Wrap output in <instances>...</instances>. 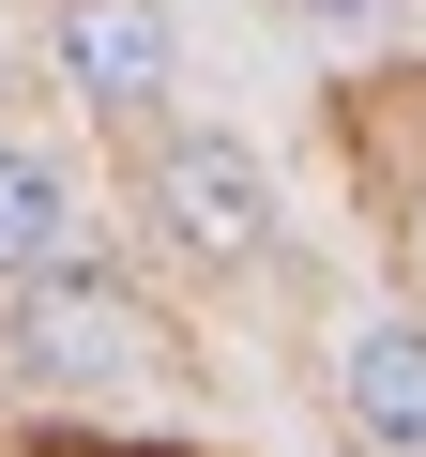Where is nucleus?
<instances>
[{
	"label": "nucleus",
	"mask_w": 426,
	"mask_h": 457,
	"mask_svg": "<svg viewBox=\"0 0 426 457\" xmlns=\"http://www.w3.org/2000/svg\"><path fill=\"white\" fill-rule=\"evenodd\" d=\"M152 228H168L198 275H244V260H274V168L229 122H183L152 153Z\"/></svg>",
	"instance_id": "nucleus-1"
},
{
	"label": "nucleus",
	"mask_w": 426,
	"mask_h": 457,
	"mask_svg": "<svg viewBox=\"0 0 426 457\" xmlns=\"http://www.w3.org/2000/svg\"><path fill=\"white\" fill-rule=\"evenodd\" d=\"M16 366L46 381V396H122L137 366H152V305L122 290V275H31L16 290Z\"/></svg>",
	"instance_id": "nucleus-2"
},
{
	"label": "nucleus",
	"mask_w": 426,
	"mask_h": 457,
	"mask_svg": "<svg viewBox=\"0 0 426 457\" xmlns=\"http://www.w3.org/2000/svg\"><path fill=\"white\" fill-rule=\"evenodd\" d=\"M46 62H61V92H92V107H168V92H183L168 0H61Z\"/></svg>",
	"instance_id": "nucleus-3"
},
{
	"label": "nucleus",
	"mask_w": 426,
	"mask_h": 457,
	"mask_svg": "<svg viewBox=\"0 0 426 457\" xmlns=\"http://www.w3.org/2000/svg\"><path fill=\"white\" fill-rule=\"evenodd\" d=\"M92 260V198H77V168L46 153V137H0V275H77Z\"/></svg>",
	"instance_id": "nucleus-4"
},
{
	"label": "nucleus",
	"mask_w": 426,
	"mask_h": 457,
	"mask_svg": "<svg viewBox=\"0 0 426 457\" xmlns=\"http://www.w3.org/2000/svg\"><path fill=\"white\" fill-rule=\"evenodd\" d=\"M335 411L365 457H426V320H365L335 351Z\"/></svg>",
	"instance_id": "nucleus-5"
},
{
	"label": "nucleus",
	"mask_w": 426,
	"mask_h": 457,
	"mask_svg": "<svg viewBox=\"0 0 426 457\" xmlns=\"http://www.w3.org/2000/svg\"><path fill=\"white\" fill-rule=\"evenodd\" d=\"M290 16H305V31H381L396 0H290Z\"/></svg>",
	"instance_id": "nucleus-6"
},
{
	"label": "nucleus",
	"mask_w": 426,
	"mask_h": 457,
	"mask_svg": "<svg viewBox=\"0 0 426 457\" xmlns=\"http://www.w3.org/2000/svg\"><path fill=\"white\" fill-rule=\"evenodd\" d=\"M411 275H426V213H411Z\"/></svg>",
	"instance_id": "nucleus-7"
}]
</instances>
